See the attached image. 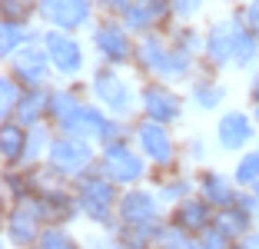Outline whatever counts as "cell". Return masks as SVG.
<instances>
[{"label":"cell","instance_id":"obj_1","mask_svg":"<svg viewBox=\"0 0 259 249\" xmlns=\"http://www.w3.org/2000/svg\"><path fill=\"white\" fill-rule=\"evenodd\" d=\"M87 93L113 116H123V120L140 116V83L123 67L97 60V67H90L87 73Z\"/></svg>","mask_w":259,"mask_h":249},{"label":"cell","instance_id":"obj_2","mask_svg":"<svg viewBox=\"0 0 259 249\" xmlns=\"http://www.w3.org/2000/svg\"><path fill=\"white\" fill-rule=\"evenodd\" d=\"M73 189H76V199H80V210H83V223H90L100 233H113L120 226L116 203H120L123 186H116L107 173H100V166L87 170L83 176H76Z\"/></svg>","mask_w":259,"mask_h":249},{"label":"cell","instance_id":"obj_3","mask_svg":"<svg viewBox=\"0 0 259 249\" xmlns=\"http://www.w3.org/2000/svg\"><path fill=\"white\" fill-rule=\"evenodd\" d=\"M90 50L100 63H113V67L130 70L133 67V53H137V33L130 30L120 17L100 14L93 20V27L87 30Z\"/></svg>","mask_w":259,"mask_h":249},{"label":"cell","instance_id":"obj_4","mask_svg":"<svg viewBox=\"0 0 259 249\" xmlns=\"http://www.w3.org/2000/svg\"><path fill=\"white\" fill-rule=\"evenodd\" d=\"M40 40H44L60 80H83L90 73V40H83L73 30H60V27H44Z\"/></svg>","mask_w":259,"mask_h":249},{"label":"cell","instance_id":"obj_5","mask_svg":"<svg viewBox=\"0 0 259 249\" xmlns=\"http://www.w3.org/2000/svg\"><path fill=\"white\" fill-rule=\"evenodd\" d=\"M97 166H100V173H107L110 180H113L116 186H123V189L137 186V183H146L150 180V170H153V163L143 156V150L133 143V136L100 146Z\"/></svg>","mask_w":259,"mask_h":249},{"label":"cell","instance_id":"obj_6","mask_svg":"<svg viewBox=\"0 0 259 249\" xmlns=\"http://www.w3.org/2000/svg\"><path fill=\"white\" fill-rule=\"evenodd\" d=\"M186 106H190V97L180 93V87L160 80V76L140 80V113L143 116L169 123V127H180L186 120Z\"/></svg>","mask_w":259,"mask_h":249},{"label":"cell","instance_id":"obj_7","mask_svg":"<svg viewBox=\"0 0 259 249\" xmlns=\"http://www.w3.org/2000/svg\"><path fill=\"white\" fill-rule=\"evenodd\" d=\"M97 159H100V146L87 136H73V133H57L50 150H47V163L60 176H67L70 183L76 176H83L87 170H93Z\"/></svg>","mask_w":259,"mask_h":249},{"label":"cell","instance_id":"obj_8","mask_svg":"<svg viewBox=\"0 0 259 249\" xmlns=\"http://www.w3.org/2000/svg\"><path fill=\"white\" fill-rule=\"evenodd\" d=\"M259 140V123L252 116V110H239V106H226L216 113L213 123V143L220 153L226 156H236V153L256 146Z\"/></svg>","mask_w":259,"mask_h":249},{"label":"cell","instance_id":"obj_9","mask_svg":"<svg viewBox=\"0 0 259 249\" xmlns=\"http://www.w3.org/2000/svg\"><path fill=\"white\" fill-rule=\"evenodd\" d=\"M236 33H239V14H223L206 20V44H203V70L226 73L233 70V53H236Z\"/></svg>","mask_w":259,"mask_h":249},{"label":"cell","instance_id":"obj_10","mask_svg":"<svg viewBox=\"0 0 259 249\" xmlns=\"http://www.w3.org/2000/svg\"><path fill=\"white\" fill-rule=\"evenodd\" d=\"M169 206L160 199V193L150 186V183H137V186H126L120 193V203H116V219L120 226H153L166 219Z\"/></svg>","mask_w":259,"mask_h":249},{"label":"cell","instance_id":"obj_11","mask_svg":"<svg viewBox=\"0 0 259 249\" xmlns=\"http://www.w3.org/2000/svg\"><path fill=\"white\" fill-rule=\"evenodd\" d=\"M133 143L143 150V156L153 166H166L180 159V140H176V127L160 120H150V116L140 113L133 120Z\"/></svg>","mask_w":259,"mask_h":249},{"label":"cell","instance_id":"obj_12","mask_svg":"<svg viewBox=\"0 0 259 249\" xmlns=\"http://www.w3.org/2000/svg\"><path fill=\"white\" fill-rule=\"evenodd\" d=\"M44 226L47 223L37 210V196L17 199V203H4V239H7V246L37 249V239L44 233Z\"/></svg>","mask_w":259,"mask_h":249},{"label":"cell","instance_id":"obj_13","mask_svg":"<svg viewBox=\"0 0 259 249\" xmlns=\"http://www.w3.org/2000/svg\"><path fill=\"white\" fill-rule=\"evenodd\" d=\"M100 17L97 0H40V23L60 30L87 33Z\"/></svg>","mask_w":259,"mask_h":249},{"label":"cell","instance_id":"obj_14","mask_svg":"<svg viewBox=\"0 0 259 249\" xmlns=\"http://www.w3.org/2000/svg\"><path fill=\"white\" fill-rule=\"evenodd\" d=\"M4 70H10L23 87H54V80H57L54 60H50L44 40H33V44H27L23 50H17L14 57L4 63Z\"/></svg>","mask_w":259,"mask_h":249},{"label":"cell","instance_id":"obj_15","mask_svg":"<svg viewBox=\"0 0 259 249\" xmlns=\"http://www.w3.org/2000/svg\"><path fill=\"white\" fill-rule=\"evenodd\" d=\"M37 210L47 226H76V223H83V210H80L73 183L50 186L44 193H37Z\"/></svg>","mask_w":259,"mask_h":249},{"label":"cell","instance_id":"obj_16","mask_svg":"<svg viewBox=\"0 0 259 249\" xmlns=\"http://www.w3.org/2000/svg\"><path fill=\"white\" fill-rule=\"evenodd\" d=\"M146 183L160 193L163 203L173 206V203H180V199L196 193V170L186 166L183 159H176V163H166V166H153Z\"/></svg>","mask_w":259,"mask_h":249},{"label":"cell","instance_id":"obj_17","mask_svg":"<svg viewBox=\"0 0 259 249\" xmlns=\"http://www.w3.org/2000/svg\"><path fill=\"white\" fill-rule=\"evenodd\" d=\"M130 30L137 33H150V30H169L176 20L173 14V0H130V7L120 17Z\"/></svg>","mask_w":259,"mask_h":249},{"label":"cell","instance_id":"obj_18","mask_svg":"<svg viewBox=\"0 0 259 249\" xmlns=\"http://www.w3.org/2000/svg\"><path fill=\"white\" fill-rule=\"evenodd\" d=\"M186 97L196 113H220L226 110L229 100V83L223 80V73L216 70H199L190 83H186Z\"/></svg>","mask_w":259,"mask_h":249},{"label":"cell","instance_id":"obj_19","mask_svg":"<svg viewBox=\"0 0 259 249\" xmlns=\"http://www.w3.org/2000/svg\"><path fill=\"white\" fill-rule=\"evenodd\" d=\"M213 216H216V206L206 203L199 193H193V196L173 203V206H169V213H166L169 223H173L176 229H183V233L196 236V242H199V236H203L206 229L213 226Z\"/></svg>","mask_w":259,"mask_h":249},{"label":"cell","instance_id":"obj_20","mask_svg":"<svg viewBox=\"0 0 259 249\" xmlns=\"http://www.w3.org/2000/svg\"><path fill=\"white\" fill-rule=\"evenodd\" d=\"M196 193L206 203H213L216 210L239 199V186H236V180H233V173L216 170V166H209V163L196 166Z\"/></svg>","mask_w":259,"mask_h":249},{"label":"cell","instance_id":"obj_21","mask_svg":"<svg viewBox=\"0 0 259 249\" xmlns=\"http://www.w3.org/2000/svg\"><path fill=\"white\" fill-rule=\"evenodd\" d=\"M166 50H169V33L166 30H150V33H140L137 37V53H133V73L140 80L146 76H160V67L166 60Z\"/></svg>","mask_w":259,"mask_h":249},{"label":"cell","instance_id":"obj_22","mask_svg":"<svg viewBox=\"0 0 259 249\" xmlns=\"http://www.w3.org/2000/svg\"><path fill=\"white\" fill-rule=\"evenodd\" d=\"M213 226L220 229V233H226L229 239H233V246H236L239 239H243L249 229H256L259 226V213H252V210H246L243 203H229V206H220L216 210V216H213Z\"/></svg>","mask_w":259,"mask_h":249},{"label":"cell","instance_id":"obj_23","mask_svg":"<svg viewBox=\"0 0 259 249\" xmlns=\"http://www.w3.org/2000/svg\"><path fill=\"white\" fill-rule=\"evenodd\" d=\"M40 33H44V23L33 20H0V57H4V63L14 57L17 50H23L27 44H33V40H40Z\"/></svg>","mask_w":259,"mask_h":249},{"label":"cell","instance_id":"obj_24","mask_svg":"<svg viewBox=\"0 0 259 249\" xmlns=\"http://www.w3.org/2000/svg\"><path fill=\"white\" fill-rule=\"evenodd\" d=\"M50 90L54 87H27V93L20 97L14 116L23 127H37V123H50Z\"/></svg>","mask_w":259,"mask_h":249},{"label":"cell","instance_id":"obj_25","mask_svg":"<svg viewBox=\"0 0 259 249\" xmlns=\"http://www.w3.org/2000/svg\"><path fill=\"white\" fill-rule=\"evenodd\" d=\"M27 153V127L20 120H0V159L4 166H23Z\"/></svg>","mask_w":259,"mask_h":249},{"label":"cell","instance_id":"obj_26","mask_svg":"<svg viewBox=\"0 0 259 249\" xmlns=\"http://www.w3.org/2000/svg\"><path fill=\"white\" fill-rule=\"evenodd\" d=\"M33 196H37L33 166H4V203L33 199Z\"/></svg>","mask_w":259,"mask_h":249},{"label":"cell","instance_id":"obj_27","mask_svg":"<svg viewBox=\"0 0 259 249\" xmlns=\"http://www.w3.org/2000/svg\"><path fill=\"white\" fill-rule=\"evenodd\" d=\"M259 67V37L246 27V20L239 17V33H236V53H233V70L239 73H252Z\"/></svg>","mask_w":259,"mask_h":249},{"label":"cell","instance_id":"obj_28","mask_svg":"<svg viewBox=\"0 0 259 249\" xmlns=\"http://www.w3.org/2000/svg\"><path fill=\"white\" fill-rule=\"evenodd\" d=\"M54 136H57V127H54V123H37V127H27V153H23V166L47 159V150H50V143H54Z\"/></svg>","mask_w":259,"mask_h":249},{"label":"cell","instance_id":"obj_29","mask_svg":"<svg viewBox=\"0 0 259 249\" xmlns=\"http://www.w3.org/2000/svg\"><path fill=\"white\" fill-rule=\"evenodd\" d=\"M233 180H236L239 189H252L259 183V146H249V150L236 153L233 156Z\"/></svg>","mask_w":259,"mask_h":249},{"label":"cell","instance_id":"obj_30","mask_svg":"<svg viewBox=\"0 0 259 249\" xmlns=\"http://www.w3.org/2000/svg\"><path fill=\"white\" fill-rule=\"evenodd\" d=\"M169 40L180 47H186V50L199 53L203 57V44H206V27H199V20H173V27H169Z\"/></svg>","mask_w":259,"mask_h":249},{"label":"cell","instance_id":"obj_31","mask_svg":"<svg viewBox=\"0 0 259 249\" xmlns=\"http://www.w3.org/2000/svg\"><path fill=\"white\" fill-rule=\"evenodd\" d=\"M23 93H27V87H23L10 70H4V76H0V120H10V116H14V110H17Z\"/></svg>","mask_w":259,"mask_h":249},{"label":"cell","instance_id":"obj_32","mask_svg":"<svg viewBox=\"0 0 259 249\" xmlns=\"http://www.w3.org/2000/svg\"><path fill=\"white\" fill-rule=\"evenodd\" d=\"M80 236L73 233V226H44L37 239V249H76Z\"/></svg>","mask_w":259,"mask_h":249},{"label":"cell","instance_id":"obj_33","mask_svg":"<svg viewBox=\"0 0 259 249\" xmlns=\"http://www.w3.org/2000/svg\"><path fill=\"white\" fill-rule=\"evenodd\" d=\"M206 153H209V146H206V136L203 133H186L180 136V159H183L186 166H203L206 163Z\"/></svg>","mask_w":259,"mask_h":249},{"label":"cell","instance_id":"obj_34","mask_svg":"<svg viewBox=\"0 0 259 249\" xmlns=\"http://www.w3.org/2000/svg\"><path fill=\"white\" fill-rule=\"evenodd\" d=\"M0 20H40V0H0Z\"/></svg>","mask_w":259,"mask_h":249},{"label":"cell","instance_id":"obj_35","mask_svg":"<svg viewBox=\"0 0 259 249\" xmlns=\"http://www.w3.org/2000/svg\"><path fill=\"white\" fill-rule=\"evenodd\" d=\"M206 10V0H173L176 20H199Z\"/></svg>","mask_w":259,"mask_h":249},{"label":"cell","instance_id":"obj_36","mask_svg":"<svg viewBox=\"0 0 259 249\" xmlns=\"http://www.w3.org/2000/svg\"><path fill=\"white\" fill-rule=\"evenodd\" d=\"M199 249H233V239H229L226 233H220L216 226H209L199 236Z\"/></svg>","mask_w":259,"mask_h":249},{"label":"cell","instance_id":"obj_37","mask_svg":"<svg viewBox=\"0 0 259 249\" xmlns=\"http://www.w3.org/2000/svg\"><path fill=\"white\" fill-rule=\"evenodd\" d=\"M236 14L243 17L246 27H249V30L259 37V0H243V4L236 7Z\"/></svg>","mask_w":259,"mask_h":249},{"label":"cell","instance_id":"obj_38","mask_svg":"<svg viewBox=\"0 0 259 249\" xmlns=\"http://www.w3.org/2000/svg\"><path fill=\"white\" fill-rule=\"evenodd\" d=\"M126 7H130V0H97V10L100 14H110V17H123Z\"/></svg>","mask_w":259,"mask_h":249},{"label":"cell","instance_id":"obj_39","mask_svg":"<svg viewBox=\"0 0 259 249\" xmlns=\"http://www.w3.org/2000/svg\"><path fill=\"white\" fill-rule=\"evenodd\" d=\"M246 100H249V106H259V67L249 73V83H246Z\"/></svg>","mask_w":259,"mask_h":249},{"label":"cell","instance_id":"obj_40","mask_svg":"<svg viewBox=\"0 0 259 249\" xmlns=\"http://www.w3.org/2000/svg\"><path fill=\"white\" fill-rule=\"evenodd\" d=\"M236 246H239V249H259V226H256V229H249V233H246L243 239L236 242Z\"/></svg>","mask_w":259,"mask_h":249},{"label":"cell","instance_id":"obj_41","mask_svg":"<svg viewBox=\"0 0 259 249\" xmlns=\"http://www.w3.org/2000/svg\"><path fill=\"white\" fill-rule=\"evenodd\" d=\"M249 110H252V116H256V123H259V106H249Z\"/></svg>","mask_w":259,"mask_h":249},{"label":"cell","instance_id":"obj_42","mask_svg":"<svg viewBox=\"0 0 259 249\" xmlns=\"http://www.w3.org/2000/svg\"><path fill=\"white\" fill-rule=\"evenodd\" d=\"M252 189H256V196H259V183H256V186H252Z\"/></svg>","mask_w":259,"mask_h":249},{"label":"cell","instance_id":"obj_43","mask_svg":"<svg viewBox=\"0 0 259 249\" xmlns=\"http://www.w3.org/2000/svg\"><path fill=\"white\" fill-rule=\"evenodd\" d=\"M256 146H259V140H256Z\"/></svg>","mask_w":259,"mask_h":249}]
</instances>
